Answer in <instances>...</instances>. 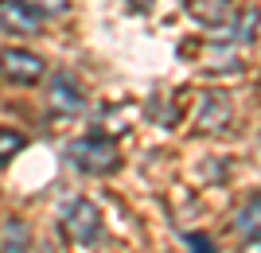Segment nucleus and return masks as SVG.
Instances as JSON below:
<instances>
[{"label": "nucleus", "instance_id": "obj_10", "mask_svg": "<svg viewBox=\"0 0 261 253\" xmlns=\"http://www.w3.org/2000/svg\"><path fill=\"white\" fill-rule=\"evenodd\" d=\"M257 210H261V195L253 191V195L246 199V207L238 210V218H234V230H238L242 238H257Z\"/></svg>", "mask_w": 261, "mask_h": 253}, {"label": "nucleus", "instance_id": "obj_6", "mask_svg": "<svg viewBox=\"0 0 261 253\" xmlns=\"http://www.w3.org/2000/svg\"><path fill=\"white\" fill-rule=\"evenodd\" d=\"M184 8L191 20H199L203 27H226L234 8H230V0H184Z\"/></svg>", "mask_w": 261, "mask_h": 253}, {"label": "nucleus", "instance_id": "obj_2", "mask_svg": "<svg viewBox=\"0 0 261 253\" xmlns=\"http://www.w3.org/2000/svg\"><path fill=\"white\" fill-rule=\"evenodd\" d=\"M59 230H63L66 242H74L82 245V249H90V245H98L101 242V214L98 207L90 203V199H70L63 207V214H59Z\"/></svg>", "mask_w": 261, "mask_h": 253}, {"label": "nucleus", "instance_id": "obj_1", "mask_svg": "<svg viewBox=\"0 0 261 253\" xmlns=\"http://www.w3.org/2000/svg\"><path fill=\"white\" fill-rule=\"evenodd\" d=\"M66 160L82 176H109V172L121 167L117 144L106 140V136H78V140H70L66 144Z\"/></svg>", "mask_w": 261, "mask_h": 253}, {"label": "nucleus", "instance_id": "obj_14", "mask_svg": "<svg viewBox=\"0 0 261 253\" xmlns=\"http://www.w3.org/2000/svg\"><path fill=\"white\" fill-rule=\"evenodd\" d=\"M156 0H129V12H148Z\"/></svg>", "mask_w": 261, "mask_h": 253}, {"label": "nucleus", "instance_id": "obj_5", "mask_svg": "<svg viewBox=\"0 0 261 253\" xmlns=\"http://www.w3.org/2000/svg\"><path fill=\"white\" fill-rule=\"evenodd\" d=\"M43 16H35L23 0H0V32L8 35H35Z\"/></svg>", "mask_w": 261, "mask_h": 253}, {"label": "nucleus", "instance_id": "obj_4", "mask_svg": "<svg viewBox=\"0 0 261 253\" xmlns=\"http://www.w3.org/2000/svg\"><path fill=\"white\" fill-rule=\"evenodd\" d=\"M47 101H51V109L59 113V117H74V113L86 109V90H82V82H78L70 70H59V74L51 78Z\"/></svg>", "mask_w": 261, "mask_h": 253}, {"label": "nucleus", "instance_id": "obj_7", "mask_svg": "<svg viewBox=\"0 0 261 253\" xmlns=\"http://www.w3.org/2000/svg\"><path fill=\"white\" fill-rule=\"evenodd\" d=\"M226 121H230V101L222 98V94H203L195 125H199L203 132H211V129H222Z\"/></svg>", "mask_w": 261, "mask_h": 253}, {"label": "nucleus", "instance_id": "obj_15", "mask_svg": "<svg viewBox=\"0 0 261 253\" xmlns=\"http://www.w3.org/2000/svg\"><path fill=\"white\" fill-rule=\"evenodd\" d=\"M242 253H257V238H246V249Z\"/></svg>", "mask_w": 261, "mask_h": 253}, {"label": "nucleus", "instance_id": "obj_11", "mask_svg": "<svg viewBox=\"0 0 261 253\" xmlns=\"http://www.w3.org/2000/svg\"><path fill=\"white\" fill-rule=\"evenodd\" d=\"M230 39H234V43H253V39H257V8L242 12L238 23H234V32H230Z\"/></svg>", "mask_w": 261, "mask_h": 253}, {"label": "nucleus", "instance_id": "obj_3", "mask_svg": "<svg viewBox=\"0 0 261 253\" xmlns=\"http://www.w3.org/2000/svg\"><path fill=\"white\" fill-rule=\"evenodd\" d=\"M0 70H4V78H8V82H16V86H35V82L47 74V63L35 55V51L8 47V51L0 55Z\"/></svg>", "mask_w": 261, "mask_h": 253}, {"label": "nucleus", "instance_id": "obj_13", "mask_svg": "<svg viewBox=\"0 0 261 253\" xmlns=\"http://www.w3.org/2000/svg\"><path fill=\"white\" fill-rule=\"evenodd\" d=\"M187 245H191V253H218L207 234H187Z\"/></svg>", "mask_w": 261, "mask_h": 253}, {"label": "nucleus", "instance_id": "obj_9", "mask_svg": "<svg viewBox=\"0 0 261 253\" xmlns=\"http://www.w3.org/2000/svg\"><path fill=\"white\" fill-rule=\"evenodd\" d=\"M28 148V136L20 129H8V125H0V167H8L16 156Z\"/></svg>", "mask_w": 261, "mask_h": 253}, {"label": "nucleus", "instance_id": "obj_8", "mask_svg": "<svg viewBox=\"0 0 261 253\" xmlns=\"http://www.w3.org/2000/svg\"><path fill=\"white\" fill-rule=\"evenodd\" d=\"M28 242H32V230L23 218H8L0 226V253H28Z\"/></svg>", "mask_w": 261, "mask_h": 253}, {"label": "nucleus", "instance_id": "obj_12", "mask_svg": "<svg viewBox=\"0 0 261 253\" xmlns=\"http://www.w3.org/2000/svg\"><path fill=\"white\" fill-rule=\"evenodd\" d=\"M23 4H28L35 16H59V12H66L70 0H23Z\"/></svg>", "mask_w": 261, "mask_h": 253}]
</instances>
